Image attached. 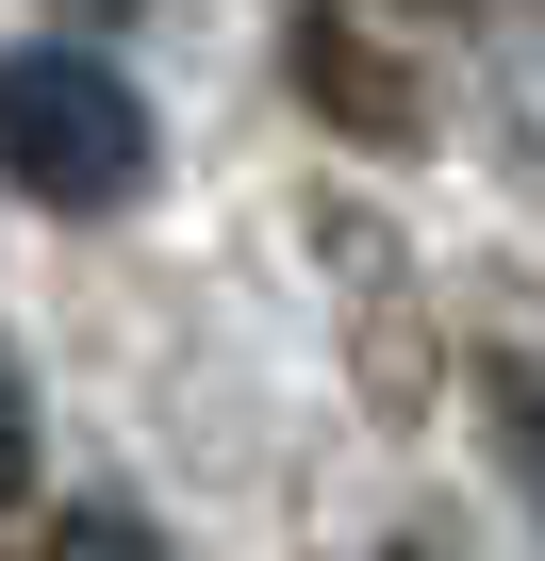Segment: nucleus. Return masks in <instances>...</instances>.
Here are the masks:
<instances>
[{
	"label": "nucleus",
	"instance_id": "1",
	"mask_svg": "<svg viewBox=\"0 0 545 561\" xmlns=\"http://www.w3.org/2000/svg\"><path fill=\"white\" fill-rule=\"evenodd\" d=\"M0 149L50 215H100L149 182V100L116 83V50H18L0 67Z\"/></svg>",
	"mask_w": 545,
	"mask_h": 561
},
{
	"label": "nucleus",
	"instance_id": "2",
	"mask_svg": "<svg viewBox=\"0 0 545 561\" xmlns=\"http://www.w3.org/2000/svg\"><path fill=\"white\" fill-rule=\"evenodd\" d=\"M298 67H315L331 133H364V149H413L430 133V50L381 18V0H315V18H298Z\"/></svg>",
	"mask_w": 545,
	"mask_h": 561
},
{
	"label": "nucleus",
	"instance_id": "3",
	"mask_svg": "<svg viewBox=\"0 0 545 561\" xmlns=\"http://www.w3.org/2000/svg\"><path fill=\"white\" fill-rule=\"evenodd\" d=\"M34 561H166V528L100 495V512H50V528H34Z\"/></svg>",
	"mask_w": 545,
	"mask_h": 561
},
{
	"label": "nucleus",
	"instance_id": "4",
	"mask_svg": "<svg viewBox=\"0 0 545 561\" xmlns=\"http://www.w3.org/2000/svg\"><path fill=\"white\" fill-rule=\"evenodd\" d=\"M512 446H529V495H545V397H512Z\"/></svg>",
	"mask_w": 545,
	"mask_h": 561
},
{
	"label": "nucleus",
	"instance_id": "5",
	"mask_svg": "<svg viewBox=\"0 0 545 561\" xmlns=\"http://www.w3.org/2000/svg\"><path fill=\"white\" fill-rule=\"evenodd\" d=\"M381 561H463V545H381Z\"/></svg>",
	"mask_w": 545,
	"mask_h": 561
}]
</instances>
